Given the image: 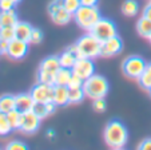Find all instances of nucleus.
I'll return each mask as SVG.
<instances>
[{
  "instance_id": "nucleus-1",
  "label": "nucleus",
  "mask_w": 151,
  "mask_h": 150,
  "mask_svg": "<svg viewBox=\"0 0 151 150\" xmlns=\"http://www.w3.org/2000/svg\"><path fill=\"white\" fill-rule=\"evenodd\" d=\"M104 141L111 149H123L128 142V130L118 119H112L106 125Z\"/></svg>"
},
{
  "instance_id": "nucleus-2",
  "label": "nucleus",
  "mask_w": 151,
  "mask_h": 150,
  "mask_svg": "<svg viewBox=\"0 0 151 150\" xmlns=\"http://www.w3.org/2000/svg\"><path fill=\"white\" fill-rule=\"evenodd\" d=\"M109 82L102 75H91L90 78L83 82V90L86 93V96L90 99H99L106 98V95L109 94Z\"/></svg>"
},
{
  "instance_id": "nucleus-3",
  "label": "nucleus",
  "mask_w": 151,
  "mask_h": 150,
  "mask_svg": "<svg viewBox=\"0 0 151 150\" xmlns=\"http://www.w3.org/2000/svg\"><path fill=\"white\" fill-rule=\"evenodd\" d=\"M102 19L100 12L98 7H88V6H80L79 9L74 14V20L78 26L84 31H91L92 27Z\"/></svg>"
},
{
  "instance_id": "nucleus-4",
  "label": "nucleus",
  "mask_w": 151,
  "mask_h": 150,
  "mask_svg": "<svg viewBox=\"0 0 151 150\" xmlns=\"http://www.w3.org/2000/svg\"><path fill=\"white\" fill-rule=\"evenodd\" d=\"M62 67L59 62V57L51 55L47 57L40 62L39 70H37V82L47 83V85H55V75L56 71Z\"/></svg>"
},
{
  "instance_id": "nucleus-5",
  "label": "nucleus",
  "mask_w": 151,
  "mask_h": 150,
  "mask_svg": "<svg viewBox=\"0 0 151 150\" xmlns=\"http://www.w3.org/2000/svg\"><path fill=\"white\" fill-rule=\"evenodd\" d=\"M76 48L79 57L83 58H95L100 57V42L92 34H84L76 40Z\"/></svg>"
},
{
  "instance_id": "nucleus-6",
  "label": "nucleus",
  "mask_w": 151,
  "mask_h": 150,
  "mask_svg": "<svg viewBox=\"0 0 151 150\" xmlns=\"http://www.w3.org/2000/svg\"><path fill=\"white\" fill-rule=\"evenodd\" d=\"M147 67V63L139 55H131L127 57L122 63V71L126 77L131 79H139V77L143 74V71Z\"/></svg>"
},
{
  "instance_id": "nucleus-7",
  "label": "nucleus",
  "mask_w": 151,
  "mask_h": 150,
  "mask_svg": "<svg viewBox=\"0 0 151 150\" xmlns=\"http://www.w3.org/2000/svg\"><path fill=\"white\" fill-rule=\"evenodd\" d=\"M90 34H92L100 43H103L107 39H110V38L118 35V28H116V24H115L112 20L102 17V19L92 27Z\"/></svg>"
},
{
  "instance_id": "nucleus-8",
  "label": "nucleus",
  "mask_w": 151,
  "mask_h": 150,
  "mask_svg": "<svg viewBox=\"0 0 151 150\" xmlns=\"http://www.w3.org/2000/svg\"><path fill=\"white\" fill-rule=\"evenodd\" d=\"M54 91H55V85H47V83L37 82L32 87L29 94L32 95L35 102L47 103V102L54 101Z\"/></svg>"
},
{
  "instance_id": "nucleus-9",
  "label": "nucleus",
  "mask_w": 151,
  "mask_h": 150,
  "mask_svg": "<svg viewBox=\"0 0 151 150\" xmlns=\"http://www.w3.org/2000/svg\"><path fill=\"white\" fill-rule=\"evenodd\" d=\"M123 50V40L119 38V35L107 39L106 42L100 43V57L103 58H111L120 54Z\"/></svg>"
},
{
  "instance_id": "nucleus-10",
  "label": "nucleus",
  "mask_w": 151,
  "mask_h": 150,
  "mask_svg": "<svg viewBox=\"0 0 151 150\" xmlns=\"http://www.w3.org/2000/svg\"><path fill=\"white\" fill-rule=\"evenodd\" d=\"M72 72L76 74L78 77H80L83 80H86L87 78H90L91 75L95 74V64L94 60L91 58H78V60L75 62L74 67L71 68Z\"/></svg>"
},
{
  "instance_id": "nucleus-11",
  "label": "nucleus",
  "mask_w": 151,
  "mask_h": 150,
  "mask_svg": "<svg viewBox=\"0 0 151 150\" xmlns=\"http://www.w3.org/2000/svg\"><path fill=\"white\" fill-rule=\"evenodd\" d=\"M40 122H42V118H39L32 110L27 111V113H23L19 130L24 134H34L39 130Z\"/></svg>"
},
{
  "instance_id": "nucleus-12",
  "label": "nucleus",
  "mask_w": 151,
  "mask_h": 150,
  "mask_svg": "<svg viewBox=\"0 0 151 150\" xmlns=\"http://www.w3.org/2000/svg\"><path fill=\"white\" fill-rule=\"evenodd\" d=\"M29 50V43L26 40H20L17 38L12 39L8 43V50H7V55L14 60H20L23 59Z\"/></svg>"
},
{
  "instance_id": "nucleus-13",
  "label": "nucleus",
  "mask_w": 151,
  "mask_h": 150,
  "mask_svg": "<svg viewBox=\"0 0 151 150\" xmlns=\"http://www.w3.org/2000/svg\"><path fill=\"white\" fill-rule=\"evenodd\" d=\"M79 57V52H78V48L76 44H71L64 50L63 54L59 55V62L62 67H66V68H72L75 64V62L78 60Z\"/></svg>"
},
{
  "instance_id": "nucleus-14",
  "label": "nucleus",
  "mask_w": 151,
  "mask_h": 150,
  "mask_svg": "<svg viewBox=\"0 0 151 150\" xmlns=\"http://www.w3.org/2000/svg\"><path fill=\"white\" fill-rule=\"evenodd\" d=\"M34 105H35V101L29 93L28 94L23 93V94L15 95V107H16L19 111H22V113L31 111L32 107H34Z\"/></svg>"
},
{
  "instance_id": "nucleus-15",
  "label": "nucleus",
  "mask_w": 151,
  "mask_h": 150,
  "mask_svg": "<svg viewBox=\"0 0 151 150\" xmlns=\"http://www.w3.org/2000/svg\"><path fill=\"white\" fill-rule=\"evenodd\" d=\"M54 102L56 106H66L70 103V88L67 86L55 85L54 91Z\"/></svg>"
},
{
  "instance_id": "nucleus-16",
  "label": "nucleus",
  "mask_w": 151,
  "mask_h": 150,
  "mask_svg": "<svg viewBox=\"0 0 151 150\" xmlns=\"http://www.w3.org/2000/svg\"><path fill=\"white\" fill-rule=\"evenodd\" d=\"M15 38L20 40H26V42H29V38H31L32 30L34 27L27 22H17L15 24Z\"/></svg>"
},
{
  "instance_id": "nucleus-17",
  "label": "nucleus",
  "mask_w": 151,
  "mask_h": 150,
  "mask_svg": "<svg viewBox=\"0 0 151 150\" xmlns=\"http://www.w3.org/2000/svg\"><path fill=\"white\" fill-rule=\"evenodd\" d=\"M50 16H51L52 22H54L55 24H58V26H64V24H67L71 19H74V15L67 11L64 7H60L55 14L50 15Z\"/></svg>"
},
{
  "instance_id": "nucleus-18",
  "label": "nucleus",
  "mask_w": 151,
  "mask_h": 150,
  "mask_svg": "<svg viewBox=\"0 0 151 150\" xmlns=\"http://www.w3.org/2000/svg\"><path fill=\"white\" fill-rule=\"evenodd\" d=\"M19 22V17L15 9L11 11H0V27L15 26Z\"/></svg>"
},
{
  "instance_id": "nucleus-19",
  "label": "nucleus",
  "mask_w": 151,
  "mask_h": 150,
  "mask_svg": "<svg viewBox=\"0 0 151 150\" xmlns=\"http://www.w3.org/2000/svg\"><path fill=\"white\" fill-rule=\"evenodd\" d=\"M120 9H122V14L124 16L134 17L139 12V4H138L137 0H126V1H123Z\"/></svg>"
},
{
  "instance_id": "nucleus-20",
  "label": "nucleus",
  "mask_w": 151,
  "mask_h": 150,
  "mask_svg": "<svg viewBox=\"0 0 151 150\" xmlns=\"http://www.w3.org/2000/svg\"><path fill=\"white\" fill-rule=\"evenodd\" d=\"M137 31L142 38L148 39V38L151 36V20L142 16L137 22Z\"/></svg>"
},
{
  "instance_id": "nucleus-21",
  "label": "nucleus",
  "mask_w": 151,
  "mask_h": 150,
  "mask_svg": "<svg viewBox=\"0 0 151 150\" xmlns=\"http://www.w3.org/2000/svg\"><path fill=\"white\" fill-rule=\"evenodd\" d=\"M72 75V70L71 68H66V67H60L56 71V75H55V85L58 86H67L68 85V80Z\"/></svg>"
},
{
  "instance_id": "nucleus-22",
  "label": "nucleus",
  "mask_w": 151,
  "mask_h": 150,
  "mask_svg": "<svg viewBox=\"0 0 151 150\" xmlns=\"http://www.w3.org/2000/svg\"><path fill=\"white\" fill-rule=\"evenodd\" d=\"M15 107V95L11 94H6V95L0 96V113H8V111L14 110Z\"/></svg>"
},
{
  "instance_id": "nucleus-23",
  "label": "nucleus",
  "mask_w": 151,
  "mask_h": 150,
  "mask_svg": "<svg viewBox=\"0 0 151 150\" xmlns=\"http://www.w3.org/2000/svg\"><path fill=\"white\" fill-rule=\"evenodd\" d=\"M22 115H23V113L19 111L17 109H14V110H11V111L7 113L8 122H9V125H11V128L14 129V130H19L20 121H22Z\"/></svg>"
},
{
  "instance_id": "nucleus-24",
  "label": "nucleus",
  "mask_w": 151,
  "mask_h": 150,
  "mask_svg": "<svg viewBox=\"0 0 151 150\" xmlns=\"http://www.w3.org/2000/svg\"><path fill=\"white\" fill-rule=\"evenodd\" d=\"M84 98H86V93H84V90H83V87L70 88V103L78 105V103L83 102Z\"/></svg>"
},
{
  "instance_id": "nucleus-25",
  "label": "nucleus",
  "mask_w": 151,
  "mask_h": 150,
  "mask_svg": "<svg viewBox=\"0 0 151 150\" xmlns=\"http://www.w3.org/2000/svg\"><path fill=\"white\" fill-rule=\"evenodd\" d=\"M14 129L11 128V125L8 122L6 113H0V137H6L8 136Z\"/></svg>"
},
{
  "instance_id": "nucleus-26",
  "label": "nucleus",
  "mask_w": 151,
  "mask_h": 150,
  "mask_svg": "<svg viewBox=\"0 0 151 150\" xmlns=\"http://www.w3.org/2000/svg\"><path fill=\"white\" fill-rule=\"evenodd\" d=\"M139 85L142 86L145 90H148L150 91V88H151V68L148 67H146V70L143 71V74L139 77Z\"/></svg>"
},
{
  "instance_id": "nucleus-27",
  "label": "nucleus",
  "mask_w": 151,
  "mask_h": 150,
  "mask_svg": "<svg viewBox=\"0 0 151 150\" xmlns=\"http://www.w3.org/2000/svg\"><path fill=\"white\" fill-rule=\"evenodd\" d=\"M0 39L11 42L12 39H15V27L14 26H6L0 27Z\"/></svg>"
},
{
  "instance_id": "nucleus-28",
  "label": "nucleus",
  "mask_w": 151,
  "mask_h": 150,
  "mask_svg": "<svg viewBox=\"0 0 151 150\" xmlns=\"http://www.w3.org/2000/svg\"><path fill=\"white\" fill-rule=\"evenodd\" d=\"M32 111L36 114L39 118L44 119L46 117H48V111H47V107H46V103H42V102H35L34 107H32Z\"/></svg>"
},
{
  "instance_id": "nucleus-29",
  "label": "nucleus",
  "mask_w": 151,
  "mask_h": 150,
  "mask_svg": "<svg viewBox=\"0 0 151 150\" xmlns=\"http://www.w3.org/2000/svg\"><path fill=\"white\" fill-rule=\"evenodd\" d=\"M80 6H82L80 0H63V7H64L68 12H71L72 15L79 9Z\"/></svg>"
},
{
  "instance_id": "nucleus-30",
  "label": "nucleus",
  "mask_w": 151,
  "mask_h": 150,
  "mask_svg": "<svg viewBox=\"0 0 151 150\" xmlns=\"http://www.w3.org/2000/svg\"><path fill=\"white\" fill-rule=\"evenodd\" d=\"M43 42V31H40L39 28H35L32 30V34L31 38H29V44H39V43Z\"/></svg>"
},
{
  "instance_id": "nucleus-31",
  "label": "nucleus",
  "mask_w": 151,
  "mask_h": 150,
  "mask_svg": "<svg viewBox=\"0 0 151 150\" xmlns=\"http://www.w3.org/2000/svg\"><path fill=\"white\" fill-rule=\"evenodd\" d=\"M83 82H84V80H83L82 78H80V77H78L76 74H74V72H72L71 78H70V80H68V85H67V87H68V88L83 87Z\"/></svg>"
},
{
  "instance_id": "nucleus-32",
  "label": "nucleus",
  "mask_w": 151,
  "mask_h": 150,
  "mask_svg": "<svg viewBox=\"0 0 151 150\" xmlns=\"http://www.w3.org/2000/svg\"><path fill=\"white\" fill-rule=\"evenodd\" d=\"M92 109L96 113H104L106 111V101L104 98H99V99H94L92 101Z\"/></svg>"
},
{
  "instance_id": "nucleus-33",
  "label": "nucleus",
  "mask_w": 151,
  "mask_h": 150,
  "mask_svg": "<svg viewBox=\"0 0 151 150\" xmlns=\"http://www.w3.org/2000/svg\"><path fill=\"white\" fill-rule=\"evenodd\" d=\"M6 147L8 150H26V149H28V146H27L26 143H23L22 141H11Z\"/></svg>"
},
{
  "instance_id": "nucleus-34",
  "label": "nucleus",
  "mask_w": 151,
  "mask_h": 150,
  "mask_svg": "<svg viewBox=\"0 0 151 150\" xmlns=\"http://www.w3.org/2000/svg\"><path fill=\"white\" fill-rule=\"evenodd\" d=\"M16 1L14 0H0V11H11V9H15V6H16Z\"/></svg>"
},
{
  "instance_id": "nucleus-35",
  "label": "nucleus",
  "mask_w": 151,
  "mask_h": 150,
  "mask_svg": "<svg viewBox=\"0 0 151 150\" xmlns=\"http://www.w3.org/2000/svg\"><path fill=\"white\" fill-rule=\"evenodd\" d=\"M142 16H145V17H147V19H150L151 20V1L147 4V6L143 8V12H142Z\"/></svg>"
},
{
  "instance_id": "nucleus-36",
  "label": "nucleus",
  "mask_w": 151,
  "mask_h": 150,
  "mask_svg": "<svg viewBox=\"0 0 151 150\" xmlns=\"http://www.w3.org/2000/svg\"><path fill=\"white\" fill-rule=\"evenodd\" d=\"M139 149H142V150H151V138L145 139V141L139 145Z\"/></svg>"
},
{
  "instance_id": "nucleus-37",
  "label": "nucleus",
  "mask_w": 151,
  "mask_h": 150,
  "mask_svg": "<svg viewBox=\"0 0 151 150\" xmlns=\"http://www.w3.org/2000/svg\"><path fill=\"white\" fill-rule=\"evenodd\" d=\"M98 1H99V0H80L82 6H88V7L98 6Z\"/></svg>"
},
{
  "instance_id": "nucleus-38",
  "label": "nucleus",
  "mask_w": 151,
  "mask_h": 150,
  "mask_svg": "<svg viewBox=\"0 0 151 150\" xmlns=\"http://www.w3.org/2000/svg\"><path fill=\"white\" fill-rule=\"evenodd\" d=\"M47 137H55V131L54 130H48L47 131Z\"/></svg>"
},
{
  "instance_id": "nucleus-39",
  "label": "nucleus",
  "mask_w": 151,
  "mask_h": 150,
  "mask_svg": "<svg viewBox=\"0 0 151 150\" xmlns=\"http://www.w3.org/2000/svg\"><path fill=\"white\" fill-rule=\"evenodd\" d=\"M147 66H148V67L151 68V62H150V63H147Z\"/></svg>"
},
{
  "instance_id": "nucleus-40",
  "label": "nucleus",
  "mask_w": 151,
  "mask_h": 150,
  "mask_svg": "<svg viewBox=\"0 0 151 150\" xmlns=\"http://www.w3.org/2000/svg\"><path fill=\"white\" fill-rule=\"evenodd\" d=\"M14 1H16V3H19V1H22V0H14Z\"/></svg>"
},
{
  "instance_id": "nucleus-41",
  "label": "nucleus",
  "mask_w": 151,
  "mask_h": 150,
  "mask_svg": "<svg viewBox=\"0 0 151 150\" xmlns=\"http://www.w3.org/2000/svg\"><path fill=\"white\" fill-rule=\"evenodd\" d=\"M1 54H3V51H1V48H0V55H1Z\"/></svg>"
},
{
  "instance_id": "nucleus-42",
  "label": "nucleus",
  "mask_w": 151,
  "mask_h": 150,
  "mask_svg": "<svg viewBox=\"0 0 151 150\" xmlns=\"http://www.w3.org/2000/svg\"><path fill=\"white\" fill-rule=\"evenodd\" d=\"M148 40H150V44H151V36H150V38H148Z\"/></svg>"
},
{
  "instance_id": "nucleus-43",
  "label": "nucleus",
  "mask_w": 151,
  "mask_h": 150,
  "mask_svg": "<svg viewBox=\"0 0 151 150\" xmlns=\"http://www.w3.org/2000/svg\"><path fill=\"white\" fill-rule=\"evenodd\" d=\"M150 95H151V88H150Z\"/></svg>"
}]
</instances>
